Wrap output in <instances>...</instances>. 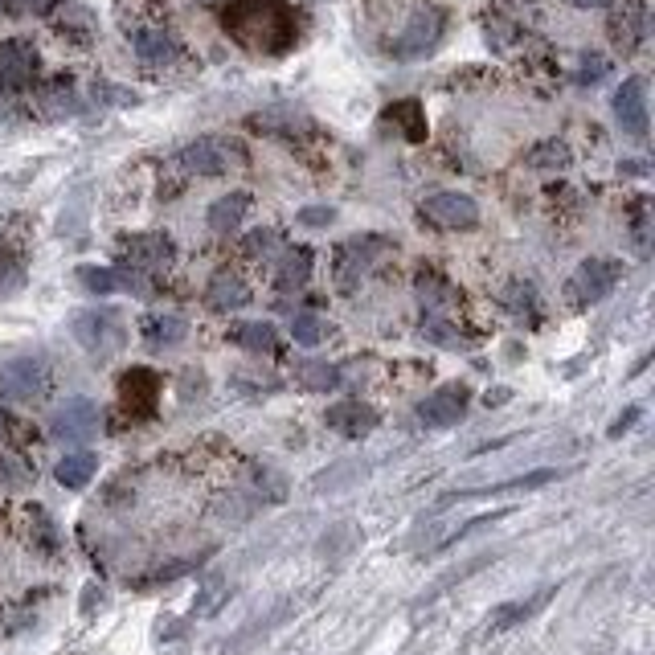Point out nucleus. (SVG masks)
Masks as SVG:
<instances>
[{"label": "nucleus", "instance_id": "22", "mask_svg": "<svg viewBox=\"0 0 655 655\" xmlns=\"http://www.w3.org/2000/svg\"><path fill=\"white\" fill-rule=\"evenodd\" d=\"M312 279V250L308 246H295V250H287L283 254V262H279V275H275V283L283 287V291H299L303 283Z\"/></svg>", "mask_w": 655, "mask_h": 655}, {"label": "nucleus", "instance_id": "4", "mask_svg": "<svg viewBox=\"0 0 655 655\" xmlns=\"http://www.w3.org/2000/svg\"><path fill=\"white\" fill-rule=\"evenodd\" d=\"M246 160V152L234 144V140H217V136H205V140H193L189 148H181V164L197 177H222V172L238 168Z\"/></svg>", "mask_w": 655, "mask_h": 655}, {"label": "nucleus", "instance_id": "31", "mask_svg": "<svg viewBox=\"0 0 655 655\" xmlns=\"http://www.w3.org/2000/svg\"><path fill=\"white\" fill-rule=\"evenodd\" d=\"M295 222H299V226H308V230H324V226L336 222V209H332V205H308V209H299V213H295Z\"/></svg>", "mask_w": 655, "mask_h": 655}, {"label": "nucleus", "instance_id": "40", "mask_svg": "<svg viewBox=\"0 0 655 655\" xmlns=\"http://www.w3.org/2000/svg\"><path fill=\"white\" fill-rule=\"evenodd\" d=\"M565 5H574V9H606L610 0H565Z\"/></svg>", "mask_w": 655, "mask_h": 655}, {"label": "nucleus", "instance_id": "35", "mask_svg": "<svg viewBox=\"0 0 655 655\" xmlns=\"http://www.w3.org/2000/svg\"><path fill=\"white\" fill-rule=\"evenodd\" d=\"M606 70H610V62H606L602 54H586L582 66H578V82H582V86H594V82L606 78Z\"/></svg>", "mask_w": 655, "mask_h": 655}, {"label": "nucleus", "instance_id": "13", "mask_svg": "<svg viewBox=\"0 0 655 655\" xmlns=\"http://www.w3.org/2000/svg\"><path fill=\"white\" fill-rule=\"evenodd\" d=\"M41 385H46V361L41 357H17L0 369V389L13 398H33Z\"/></svg>", "mask_w": 655, "mask_h": 655}, {"label": "nucleus", "instance_id": "1", "mask_svg": "<svg viewBox=\"0 0 655 655\" xmlns=\"http://www.w3.org/2000/svg\"><path fill=\"white\" fill-rule=\"evenodd\" d=\"M226 29L250 50H287L295 37V21L287 13L283 0H238L234 9H226Z\"/></svg>", "mask_w": 655, "mask_h": 655}, {"label": "nucleus", "instance_id": "7", "mask_svg": "<svg viewBox=\"0 0 655 655\" xmlns=\"http://www.w3.org/2000/svg\"><path fill=\"white\" fill-rule=\"evenodd\" d=\"M443 37V13L439 9H418L406 29L398 33V41H393V58H422L430 54L434 46H439Z\"/></svg>", "mask_w": 655, "mask_h": 655}, {"label": "nucleus", "instance_id": "18", "mask_svg": "<svg viewBox=\"0 0 655 655\" xmlns=\"http://www.w3.org/2000/svg\"><path fill=\"white\" fill-rule=\"evenodd\" d=\"M557 479V471H533V475H520V479H508V484H492V488H467V492H451L443 496V504L451 500H488V496H508V492H529V488H541Z\"/></svg>", "mask_w": 655, "mask_h": 655}, {"label": "nucleus", "instance_id": "32", "mask_svg": "<svg viewBox=\"0 0 655 655\" xmlns=\"http://www.w3.org/2000/svg\"><path fill=\"white\" fill-rule=\"evenodd\" d=\"M222 598H226V582L222 578H209L205 590H201V598H197V615H213V610L222 606Z\"/></svg>", "mask_w": 655, "mask_h": 655}, {"label": "nucleus", "instance_id": "24", "mask_svg": "<svg viewBox=\"0 0 655 655\" xmlns=\"http://www.w3.org/2000/svg\"><path fill=\"white\" fill-rule=\"evenodd\" d=\"M295 381L303 389H312V393H328V389L340 385V369L328 365V361H299L295 365Z\"/></svg>", "mask_w": 655, "mask_h": 655}, {"label": "nucleus", "instance_id": "12", "mask_svg": "<svg viewBox=\"0 0 655 655\" xmlns=\"http://www.w3.org/2000/svg\"><path fill=\"white\" fill-rule=\"evenodd\" d=\"M324 422H328L336 434H344V439H365V434L377 430L381 414H377L373 406H365V402H340V406H332V410L324 414Z\"/></svg>", "mask_w": 655, "mask_h": 655}, {"label": "nucleus", "instance_id": "21", "mask_svg": "<svg viewBox=\"0 0 655 655\" xmlns=\"http://www.w3.org/2000/svg\"><path fill=\"white\" fill-rule=\"evenodd\" d=\"M189 336V320L185 316H148L144 320V340L152 348H172V344H181Z\"/></svg>", "mask_w": 655, "mask_h": 655}, {"label": "nucleus", "instance_id": "16", "mask_svg": "<svg viewBox=\"0 0 655 655\" xmlns=\"http://www.w3.org/2000/svg\"><path fill=\"white\" fill-rule=\"evenodd\" d=\"M123 258H127L136 271H144V267H164V262L172 258V242H168L164 234H136V238L123 242Z\"/></svg>", "mask_w": 655, "mask_h": 655}, {"label": "nucleus", "instance_id": "19", "mask_svg": "<svg viewBox=\"0 0 655 655\" xmlns=\"http://www.w3.org/2000/svg\"><path fill=\"white\" fill-rule=\"evenodd\" d=\"M136 54L148 66H168V62H177L181 46H177V37L164 33V29H140L136 33Z\"/></svg>", "mask_w": 655, "mask_h": 655}, {"label": "nucleus", "instance_id": "30", "mask_svg": "<svg viewBox=\"0 0 655 655\" xmlns=\"http://www.w3.org/2000/svg\"><path fill=\"white\" fill-rule=\"evenodd\" d=\"M422 336L434 340V344H447V348H463V344H467V336H463L459 328H451L447 320H439V316L422 324Z\"/></svg>", "mask_w": 655, "mask_h": 655}, {"label": "nucleus", "instance_id": "25", "mask_svg": "<svg viewBox=\"0 0 655 655\" xmlns=\"http://www.w3.org/2000/svg\"><path fill=\"white\" fill-rule=\"evenodd\" d=\"M234 344L246 348V353H275V348H279V332L271 324H262V320L238 324L234 328Z\"/></svg>", "mask_w": 655, "mask_h": 655}, {"label": "nucleus", "instance_id": "8", "mask_svg": "<svg viewBox=\"0 0 655 655\" xmlns=\"http://www.w3.org/2000/svg\"><path fill=\"white\" fill-rule=\"evenodd\" d=\"M467 402H471V389L463 381H451L418 402V422L422 426H455V422H463Z\"/></svg>", "mask_w": 655, "mask_h": 655}, {"label": "nucleus", "instance_id": "20", "mask_svg": "<svg viewBox=\"0 0 655 655\" xmlns=\"http://www.w3.org/2000/svg\"><path fill=\"white\" fill-rule=\"evenodd\" d=\"M95 471H99V459L91 451H74L54 467V479L62 488H86L95 479Z\"/></svg>", "mask_w": 655, "mask_h": 655}, {"label": "nucleus", "instance_id": "6", "mask_svg": "<svg viewBox=\"0 0 655 655\" xmlns=\"http://www.w3.org/2000/svg\"><path fill=\"white\" fill-rule=\"evenodd\" d=\"M418 213L439 230H471L479 222V205L467 193H430Z\"/></svg>", "mask_w": 655, "mask_h": 655}, {"label": "nucleus", "instance_id": "23", "mask_svg": "<svg viewBox=\"0 0 655 655\" xmlns=\"http://www.w3.org/2000/svg\"><path fill=\"white\" fill-rule=\"evenodd\" d=\"M0 66H5V86H21L33 78L37 70V54L29 46H21V41H13V46L0 50Z\"/></svg>", "mask_w": 655, "mask_h": 655}, {"label": "nucleus", "instance_id": "37", "mask_svg": "<svg viewBox=\"0 0 655 655\" xmlns=\"http://www.w3.org/2000/svg\"><path fill=\"white\" fill-rule=\"evenodd\" d=\"M54 5H62V0H5V9L17 13V17H41V13H50Z\"/></svg>", "mask_w": 655, "mask_h": 655}, {"label": "nucleus", "instance_id": "17", "mask_svg": "<svg viewBox=\"0 0 655 655\" xmlns=\"http://www.w3.org/2000/svg\"><path fill=\"white\" fill-rule=\"evenodd\" d=\"M250 213V193H226L209 205V230L213 234H234L242 226V217Z\"/></svg>", "mask_w": 655, "mask_h": 655}, {"label": "nucleus", "instance_id": "39", "mask_svg": "<svg viewBox=\"0 0 655 655\" xmlns=\"http://www.w3.org/2000/svg\"><path fill=\"white\" fill-rule=\"evenodd\" d=\"M635 422H639V406H627V410H623V418H619L615 426H610V439H619V434H623V430H631Z\"/></svg>", "mask_w": 655, "mask_h": 655}, {"label": "nucleus", "instance_id": "27", "mask_svg": "<svg viewBox=\"0 0 655 655\" xmlns=\"http://www.w3.org/2000/svg\"><path fill=\"white\" fill-rule=\"evenodd\" d=\"M574 156H570V144H561V140H541L529 156H524V164L529 168H565Z\"/></svg>", "mask_w": 655, "mask_h": 655}, {"label": "nucleus", "instance_id": "5", "mask_svg": "<svg viewBox=\"0 0 655 655\" xmlns=\"http://www.w3.org/2000/svg\"><path fill=\"white\" fill-rule=\"evenodd\" d=\"M50 434L58 443H91L99 434V406L91 398H70L50 414Z\"/></svg>", "mask_w": 655, "mask_h": 655}, {"label": "nucleus", "instance_id": "34", "mask_svg": "<svg viewBox=\"0 0 655 655\" xmlns=\"http://www.w3.org/2000/svg\"><path fill=\"white\" fill-rule=\"evenodd\" d=\"M0 484H5V488H21V484H29L25 463L13 459V455H0Z\"/></svg>", "mask_w": 655, "mask_h": 655}, {"label": "nucleus", "instance_id": "41", "mask_svg": "<svg viewBox=\"0 0 655 655\" xmlns=\"http://www.w3.org/2000/svg\"><path fill=\"white\" fill-rule=\"evenodd\" d=\"M484 402H488V406H500V402H508V389H496V393H488Z\"/></svg>", "mask_w": 655, "mask_h": 655}, {"label": "nucleus", "instance_id": "3", "mask_svg": "<svg viewBox=\"0 0 655 655\" xmlns=\"http://www.w3.org/2000/svg\"><path fill=\"white\" fill-rule=\"evenodd\" d=\"M70 328H74V340L86 348V353H95V357H111V353H119V348L127 344V324L111 308H103V312H78Z\"/></svg>", "mask_w": 655, "mask_h": 655}, {"label": "nucleus", "instance_id": "15", "mask_svg": "<svg viewBox=\"0 0 655 655\" xmlns=\"http://www.w3.org/2000/svg\"><path fill=\"white\" fill-rule=\"evenodd\" d=\"M205 303L213 312H238V308H246V303H250V287L234 271H217L209 279V287H205Z\"/></svg>", "mask_w": 655, "mask_h": 655}, {"label": "nucleus", "instance_id": "42", "mask_svg": "<svg viewBox=\"0 0 655 655\" xmlns=\"http://www.w3.org/2000/svg\"><path fill=\"white\" fill-rule=\"evenodd\" d=\"M9 434V418H5V410H0V439H5Z\"/></svg>", "mask_w": 655, "mask_h": 655}, {"label": "nucleus", "instance_id": "26", "mask_svg": "<svg viewBox=\"0 0 655 655\" xmlns=\"http://www.w3.org/2000/svg\"><path fill=\"white\" fill-rule=\"evenodd\" d=\"M549 602V590H541L537 598H529V602H508V606H500V615L492 619V631H508V627H516V623H524L533 615V610H541Z\"/></svg>", "mask_w": 655, "mask_h": 655}, {"label": "nucleus", "instance_id": "2", "mask_svg": "<svg viewBox=\"0 0 655 655\" xmlns=\"http://www.w3.org/2000/svg\"><path fill=\"white\" fill-rule=\"evenodd\" d=\"M619 279H623V262H615V258H586L582 267L570 275V283H565V295H570L574 308H594V303H602L610 291H615Z\"/></svg>", "mask_w": 655, "mask_h": 655}, {"label": "nucleus", "instance_id": "14", "mask_svg": "<svg viewBox=\"0 0 655 655\" xmlns=\"http://www.w3.org/2000/svg\"><path fill=\"white\" fill-rule=\"evenodd\" d=\"M643 37H647V9H643V0H623V9H615V17H610V41H615L619 50L631 54Z\"/></svg>", "mask_w": 655, "mask_h": 655}, {"label": "nucleus", "instance_id": "29", "mask_svg": "<svg viewBox=\"0 0 655 655\" xmlns=\"http://www.w3.org/2000/svg\"><path fill=\"white\" fill-rule=\"evenodd\" d=\"M385 119H398L406 127V140H422L426 136V119H422V107L418 103H398V107H389Z\"/></svg>", "mask_w": 655, "mask_h": 655}, {"label": "nucleus", "instance_id": "36", "mask_svg": "<svg viewBox=\"0 0 655 655\" xmlns=\"http://www.w3.org/2000/svg\"><path fill=\"white\" fill-rule=\"evenodd\" d=\"M275 242H279V238H275V230H254V234L242 242V250H246L250 258H267V254L275 250Z\"/></svg>", "mask_w": 655, "mask_h": 655}, {"label": "nucleus", "instance_id": "10", "mask_svg": "<svg viewBox=\"0 0 655 655\" xmlns=\"http://www.w3.org/2000/svg\"><path fill=\"white\" fill-rule=\"evenodd\" d=\"M381 238H353V242H344L340 254H336V279H340V291H353L361 283V275L377 262L381 254Z\"/></svg>", "mask_w": 655, "mask_h": 655}, {"label": "nucleus", "instance_id": "28", "mask_svg": "<svg viewBox=\"0 0 655 655\" xmlns=\"http://www.w3.org/2000/svg\"><path fill=\"white\" fill-rule=\"evenodd\" d=\"M291 336H295V344H303V348H316V344L328 340V324H324L320 316H312V312H299V316L291 320Z\"/></svg>", "mask_w": 655, "mask_h": 655}, {"label": "nucleus", "instance_id": "9", "mask_svg": "<svg viewBox=\"0 0 655 655\" xmlns=\"http://www.w3.org/2000/svg\"><path fill=\"white\" fill-rule=\"evenodd\" d=\"M610 107H615V119H619V127L627 131L631 140H647V82L639 74L619 86Z\"/></svg>", "mask_w": 655, "mask_h": 655}, {"label": "nucleus", "instance_id": "11", "mask_svg": "<svg viewBox=\"0 0 655 655\" xmlns=\"http://www.w3.org/2000/svg\"><path fill=\"white\" fill-rule=\"evenodd\" d=\"M119 393H123V406L136 414V418H148L156 410V398H160V377L152 369H127L119 377Z\"/></svg>", "mask_w": 655, "mask_h": 655}, {"label": "nucleus", "instance_id": "38", "mask_svg": "<svg viewBox=\"0 0 655 655\" xmlns=\"http://www.w3.org/2000/svg\"><path fill=\"white\" fill-rule=\"evenodd\" d=\"M21 283V267L13 258H0V287H17Z\"/></svg>", "mask_w": 655, "mask_h": 655}, {"label": "nucleus", "instance_id": "33", "mask_svg": "<svg viewBox=\"0 0 655 655\" xmlns=\"http://www.w3.org/2000/svg\"><path fill=\"white\" fill-rule=\"evenodd\" d=\"M418 295H422V303H430V308H434V303L451 299L455 291H451L443 279H434V275H418Z\"/></svg>", "mask_w": 655, "mask_h": 655}]
</instances>
